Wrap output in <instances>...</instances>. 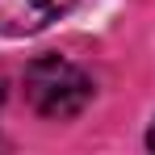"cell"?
<instances>
[{"instance_id": "cell-1", "label": "cell", "mask_w": 155, "mask_h": 155, "mask_svg": "<svg viewBox=\"0 0 155 155\" xmlns=\"http://www.w3.org/2000/svg\"><path fill=\"white\" fill-rule=\"evenodd\" d=\"M25 101L51 122H71L92 101V80L71 59L42 54V59H34L25 67Z\"/></svg>"}, {"instance_id": "cell-2", "label": "cell", "mask_w": 155, "mask_h": 155, "mask_svg": "<svg viewBox=\"0 0 155 155\" xmlns=\"http://www.w3.org/2000/svg\"><path fill=\"white\" fill-rule=\"evenodd\" d=\"M71 8V0H0V34L4 38H29L46 29Z\"/></svg>"}, {"instance_id": "cell-3", "label": "cell", "mask_w": 155, "mask_h": 155, "mask_svg": "<svg viewBox=\"0 0 155 155\" xmlns=\"http://www.w3.org/2000/svg\"><path fill=\"white\" fill-rule=\"evenodd\" d=\"M147 147L155 151V122H151V130H147Z\"/></svg>"}, {"instance_id": "cell-4", "label": "cell", "mask_w": 155, "mask_h": 155, "mask_svg": "<svg viewBox=\"0 0 155 155\" xmlns=\"http://www.w3.org/2000/svg\"><path fill=\"white\" fill-rule=\"evenodd\" d=\"M0 105H4V84H0Z\"/></svg>"}]
</instances>
